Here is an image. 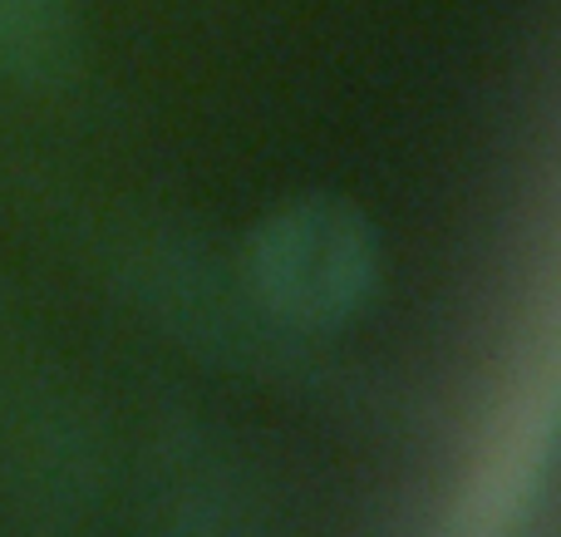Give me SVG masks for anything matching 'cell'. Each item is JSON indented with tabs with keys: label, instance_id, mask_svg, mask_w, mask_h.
Segmentation results:
<instances>
[{
	"label": "cell",
	"instance_id": "6da1fadb",
	"mask_svg": "<svg viewBox=\"0 0 561 537\" xmlns=\"http://www.w3.org/2000/svg\"><path fill=\"white\" fill-rule=\"evenodd\" d=\"M252 252L262 301L296 325L345 321L375 282V232L335 197L280 207L256 232Z\"/></svg>",
	"mask_w": 561,
	"mask_h": 537
},
{
	"label": "cell",
	"instance_id": "7a4b0ae2",
	"mask_svg": "<svg viewBox=\"0 0 561 537\" xmlns=\"http://www.w3.org/2000/svg\"><path fill=\"white\" fill-rule=\"evenodd\" d=\"M75 65V20L65 0H0V75L55 84Z\"/></svg>",
	"mask_w": 561,
	"mask_h": 537
}]
</instances>
